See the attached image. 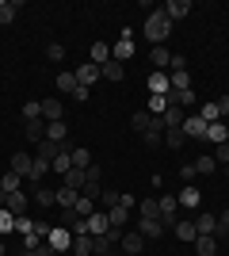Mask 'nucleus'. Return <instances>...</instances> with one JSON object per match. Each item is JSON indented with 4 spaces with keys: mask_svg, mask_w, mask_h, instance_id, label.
I'll return each mask as SVG.
<instances>
[{
    "mask_svg": "<svg viewBox=\"0 0 229 256\" xmlns=\"http://www.w3.org/2000/svg\"><path fill=\"white\" fill-rule=\"evenodd\" d=\"M168 34H172V20L164 16V8H161V12H149V16H145V38H149V42H157V46H164V38H168Z\"/></svg>",
    "mask_w": 229,
    "mask_h": 256,
    "instance_id": "obj_1",
    "label": "nucleus"
},
{
    "mask_svg": "<svg viewBox=\"0 0 229 256\" xmlns=\"http://www.w3.org/2000/svg\"><path fill=\"white\" fill-rule=\"evenodd\" d=\"M80 195H88V199H99V195H103V168H99V164H88L84 168V188H80Z\"/></svg>",
    "mask_w": 229,
    "mask_h": 256,
    "instance_id": "obj_2",
    "label": "nucleus"
},
{
    "mask_svg": "<svg viewBox=\"0 0 229 256\" xmlns=\"http://www.w3.org/2000/svg\"><path fill=\"white\" fill-rule=\"evenodd\" d=\"M111 58H115V62H122V65H126V62L134 58V31H130V27L122 31V38H119V42L111 46Z\"/></svg>",
    "mask_w": 229,
    "mask_h": 256,
    "instance_id": "obj_3",
    "label": "nucleus"
},
{
    "mask_svg": "<svg viewBox=\"0 0 229 256\" xmlns=\"http://www.w3.org/2000/svg\"><path fill=\"white\" fill-rule=\"evenodd\" d=\"M50 230H54V226H46V222H34V230H31V234H23V252H31V248L46 245Z\"/></svg>",
    "mask_w": 229,
    "mask_h": 256,
    "instance_id": "obj_4",
    "label": "nucleus"
},
{
    "mask_svg": "<svg viewBox=\"0 0 229 256\" xmlns=\"http://www.w3.org/2000/svg\"><path fill=\"white\" fill-rule=\"evenodd\" d=\"M27 203H31V195H23V192H4V210L15 214V218H23V214H27Z\"/></svg>",
    "mask_w": 229,
    "mask_h": 256,
    "instance_id": "obj_5",
    "label": "nucleus"
},
{
    "mask_svg": "<svg viewBox=\"0 0 229 256\" xmlns=\"http://www.w3.org/2000/svg\"><path fill=\"white\" fill-rule=\"evenodd\" d=\"M46 241H50V248H54V252H69V248H73V234H69L65 226H54Z\"/></svg>",
    "mask_w": 229,
    "mask_h": 256,
    "instance_id": "obj_6",
    "label": "nucleus"
},
{
    "mask_svg": "<svg viewBox=\"0 0 229 256\" xmlns=\"http://www.w3.org/2000/svg\"><path fill=\"white\" fill-rule=\"evenodd\" d=\"M111 222H107V210H96V214H88L84 218V234L88 237H99V234H107Z\"/></svg>",
    "mask_w": 229,
    "mask_h": 256,
    "instance_id": "obj_7",
    "label": "nucleus"
},
{
    "mask_svg": "<svg viewBox=\"0 0 229 256\" xmlns=\"http://www.w3.org/2000/svg\"><path fill=\"white\" fill-rule=\"evenodd\" d=\"M119 230H107V234H99V237H92V245H96V256H111L115 252V245H119Z\"/></svg>",
    "mask_w": 229,
    "mask_h": 256,
    "instance_id": "obj_8",
    "label": "nucleus"
},
{
    "mask_svg": "<svg viewBox=\"0 0 229 256\" xmlns=\"http://www.w3.org/2000/svg\"><path fill=\"white\" fill-rule=\"evenodd\" d=\"M73 73H76V84H84V88H92L99 76H103V73H99V65H92V62H84L80 69H73Z\"/></svg>",
    "mask_w": 229,
    "mask_h": 256,
    "instance_id": "obj_9",
    "label": "nucleus"
},
{
    "mask_svg": "<svg viewBox=\"0 0 229 256\" xmlns=\"http://www.w3.org/2000/svg\"><path fill=\"white\" fill-rule=\"evenodd\" d=\"M191 8H195L191 0H168V4H164V16L176 23V20H184V16H191Z\"/></svg>",
    "mask_w": 229,
    "mask_h": 256,
    "instance_id": "obj_10",
    "label": "nucleus"
},
{
    "mask_svg": "<svg viewBox=\"0 0 229 256\" xmlns=\"http://www.w3.org/2000/svg\"><path fill=\"white\" fill-rule=\"evenodd\" d=\"M157 206H161V226H176V195H161Z\"/></svg>",
    "mask_w": 229,
    "mask_h": 256,
    "instance_id": "obj_11",
    "label": "nucleus"
},
{
    "mask_svg": "<svg viewBox=\"0 0 229 256\" xmlns=\"http://www.w3.org/2000/svg\"><path fill=\"white\" fill-rule=\"evenodd\" d=\"M172 92V76L168 73H153L149 76V96H168Z\"/></svg>",
    "mask_w": 229,
    "mask_h": 256,
    "instance_id": "obj_12",
    "label": "nucleus"
},
{
    "mask_svg": "<svg viewBox=\"0 0 229 256\" xmlns=\"http://www.w3.org/2000/svg\"><path fill=\"white\" fill-rule=\"evenodd\" d=\"M184 134H187V138L207 142V122H203L199 115H187V118H184Z\"/></svg>",
    "mask_w": 229,
    "mask_h": 256,
    "instance_id": "obj_13",
    "label": "nucleus"
},
{
    "mask_svg": "<svg viewBox=\"0 0 229 256\" xmlns=\"http://www.w3.org/2000/svg\"><path fill=\"white\" fill-rule=\"evenodd\" d=\"M184 107H176V104H168V111H164V115H161V122H164V130H180V126H184Z\"/></svg>",
    "mask_w": 229,
    "mask_h": 256,
    "instance_id": "obj_14",
    "label": "nucleus"
},
{
    "mask_svg": "<svg viewBox=\"0 0 229 256\" xmlns=\"http://www.w3.org/2000/svg\"><path fill=\"white\" fill-rule=\"evenodd\" d=\"M119 245H122V252H130V256H138L145 248V237L138 234V230H134V234H122L119 237Z\"/></svg>",
    "mask_w": 229,
    "mask_h": 256,
    "instance_id": "obj_15",
    "label": "nucleus"
},
{
    "mask_svg": "<svg viewBox=\"0 0 229 256\" xmlns=\"http://www.w3.org/2000/svg\"><path fill=\"white\" fill-rule=\"evenodd\" d=\"M145 146H157V142H164V122H161V115H153L149 118V126H145Z\"/></svg>",
    "mask_w": 229,
    "mask_h": 256,
    "instance_id": "obj_16",
    "label": "nucleus"
},
{
    "mask_svg": "<svg viewBox=\"0 0 229 256\" xmlns=\"http://www.w3.org/2000/svg\"><path fill=\"white\" fill-rule=\"evenodd\" d=\"M69 252H76V256H96V245H92V237L88 234H73V248Z\"/></svg>",
    "mask_w": 229,
    "mask_h": 256,
    "instance_id": "obj_17",
    "label": "nucleus"
},
{
    "mask_svg": "<svg viewBox=\"0 0 229 256\" xmlns=\"http://www.w3.org/2000/svg\"><path fill=\"white\" fill-rule=\"evenodd\" d=\"M23 134L31 142H42L46 138V118H27V122H23Z\"/></svg>",
    "mask_w": 229,
    "mask_h": 256,
    "instance_id": "obj_18",
    "label": "nucleus"
},
{
    "mask_svg": "<svg viewBox=\"0 0 229 256\" xmlns=\"http://www.w3.org/2000/svg\"><path fill=\"white\" fill-rule=\"evenodd\" d=\"M99 73L107 76V80H115V84H119L122 76H126V65H122V62H115V58H111V62H103V65H99Z\"/></svg>",
    "mask_w": 229,
    "mask_h": 256,
    "instance_id": "obj_19",
    "label": "nucleus"
},
{
    "mask_svg": "<svg viewBox=\"0 0 229 256\" xmlns=\"http://www.w3.org/2000/svg\"><path fill=\"white\" fill-rule=\"evenodd\" d=\"M42 118L46 122H61V118H65V107L57 104V100H42Z\"/></svg>",
    "mask_w": 229,
    "mask_h": 256,
    "instance_id": "obj_20",
    "label": "nucleus"
},
{
    "mask_svg": "<svg viewBox=\"0 0 229 256\" xmlns=\"http://www.w3.org/2000/svg\"><path fill=\"white\" fill-rule=\"evenodd\" d=\"M207 142H214V146L229 142V122H210L207 126Z\"/></svg>",
    "mask_w": 229,
    "mask_h": 256,
    "instance_id": "obj_21",
    "label": "nucleus"
},
{
    "mask_svg": "<svg viewBox=\"0 0 229 256\" xmlns=\"http://www.w3.org/2000/svg\"><path fill=\"white\" fill-rule=\"evenodd\" d=\"M31 164H34V157H27V153H15V157H11V172L23 176V180L31 176Z\"/></svg>",
    "mask_w": 229,
    "mask_h": 256,
    "instance_id": "obj_22",
    "label": "nucleus"
},
{
    "mask_svg": "<svg viewBox=\"0 0 229 256\" xmlns=\"http://www.w3.org/2000/svg\"><path fill=\"white\" fill-rule=\"evenodd\" d=\"M0 192H23V176H15V172H0Z\"/></svg>",
    "mask_w": 229,
    "mask_h": 256,
    "instance_id": "obj_23",
    "label": "nucleus"
},
{
    "mask_svg": "<svg viewBox=\"0 0 229 256\" xmlns=\"http://www.w3.org/2000/svg\"><path fill=\"white\" fill-rule=\"evenodd\" d=\"M46 138L61 146V142L69 138V126H65V118H61V122H46Z\"/></svg>",
    "mask_w": 229,
    "mask_h": 256,
    "instance_id": "obj_24",
    "label": "nucleus"
},
{
    "mask_svg": "<svg viewBox=\"0 0 229 256\" xmlns=\"http://www.w3.org/2000/svg\"><path fill=\"white\" fill-rule=\"evenodd\" d=\"M195 230H199V237H210L214 230H218V218H214V214H199V218H195Z\"/></svg>",
    "mask_w": 229,
    "mask_h": 256,
    "instance_id": "obj_25",
    "label": "nucleus"
},
{
    "mask_svg": "<svg viewBox=\"0 0 229 256\" xmlns=\"http://www.w3.org/2000/svg\"><path fill=\"white\" fill-rule=\"evenodd\" d=\"M107 222H111V230H119V226H126V222H130V210L115 203V206L107 210Z\"/></svg>",
    "mask_w": 229,
    "mask_h": 256,
    "instance_id": "obj_26",
    "label": "nucleus"
},
{
    "mask_svg": "<svg viewBox=\"0 0 229 256\" xmlns=\"http://www.w3.org/2000/svg\"><path fill=\"white\" fill-rule=\"evenodd\" d=\"M46 172H50V160H42V157H34V164H31V176H27V180H31L34 188H38V184L46 180Z\"/></svg>",
    "mask_w": 229,
    "mask_h": 256,
    "instance_id": "obj_27",
    "label": "nucleus"
},
{
    "mask_svg": "<svg viewBox=\"0 0 229 256\" xmlns=\"http://www.w3.org/2000/svg\"><path fill=\"white\" fill-rule=\"evenodd\" d=\"M61 188H73V192H80V188H84V168H69L65 176H61Z\"/></svg>",
    "mask_w": 229,
    "mask_h": 256,
    "instance_id": "obj_28",
    "label": "nucleus"
},
{
    "mask_svg": "<svg viewBox=\"0 0 229 256\" xmlns=\"http://www.w3.org/2000/svg\"><path fill=\"white\" fill-rule=\"evenodd\" d=\"M195 252L199 256H214L218 252V237L210 234V237H195Z\"/></svg>",
    "mask_w": 229,
    "mask_h": 256,
    "instance_id": "obj_29",
    "label": "nucleus"
},
{
    "mask_svg": "<svg viewBox=\"0 0 229 256\" xmlns=\"http://www.w3.org/2000/svg\"><path fill=\"white\" fill-rule=\"evenodd\" d=\"M31 199H34L38 206H54V203H57V192H50V188H42V184H38V188L31 192Z\"/></svg>",
    "mask_w": 229,
    "mask_h": 256,
    "instance_id": "obj_30",
    "label": "nucleus"
},
{
    "mask_svg": "<svg viewBox=\"0 0 229 256\" xmlns=\"http://www.w3.org/2000/svg\"><path fill=\"white\" fill-rule=\"evenodd\" d=\"M138 214H142V222H161V206H157V199H145V203L138 206Z\"/></svg>",
    "mask_w": 229,
    "mask_h": 256,
    "instance_id": "obj_31",
    "label": "nucleus"
},
{
    "mask_svg": "<svg viewBox=\"0 0 229 256\" xmlns=\"http://www.w3.org/2000/svg\"><path fill=\"white\" fill-rule=\"evenodd\" d=\"M15 12H19V0H0V27H8L15 20Z\"/></svg>",
    "mask_w": 229,
    "mask_h": 256,
    "instance_id": "obj_32",
    "label": "nucleus"
},
{
    "mask_svg": "<svg viewBox=\"0 0 229 256\" xmlns=\"http://www.w3.org/2000/svg\"><path fill=\"white\" fill-rule=\"evenodd\" d=\"M149 62L157 65V69H164V65H172V50H168V46H153Z\"/></svg>",
    "mask_w": 229,
    "mask_h": 256,
    "instance_id": "obj_33",
    "label": "nucleus"
},
{
    "mask_svg": "<svg viewBox=\"0 0 229 256\" xmlns=\"http://www.w3.org/2000/svg\"><path fill=\"white\" fill-rule=\"evenodd\" d=\"M176 237H180V241H191V245H195V237H199V230H195V222H176Z\"/></svg>",
    "mask_w": 229,
    "mask_h": 256,
    "instance_id": "obj_34",
    "label": "nucleus"
},
{
    "mask_svg": "<svg viewBox=\"0 0 229 256\" xmlns=\"http://www.w3.org/2000/svg\"><path fill=\"white\" fill-rule=\"evenodd\" d=\"M57 150H61V146H57V142H50V138H42V142H38V153H34V157H42V160H50V164H54V157H57Z\"/></svg>",
    "mask_w": 229,
    "mask_h": 256,
    "instance_id": "obj_35",
    "label": "nucleus"
},
{
    "mask_svg": "<svg viewBox=\"0 0 229 256\" xmlns=\"http://www.w3.org/2000/svg\"><path fill=\"white\" fill-rule=\"evenodd\" d=\"M168 104H172L168 96H149V100H145V111H149V115H164Z\"/></svg>",
    "mask_w": 229,
    "mask_h": 256,
    "instance_id": "obj_36",
    "label": "nucleus"
},
{
    "mask_svg": "<svg viewBox=\"0 0 229 256\" xmlns=\"http://www.w3.org/2000/svg\"><path fill=\"white\" fill-rule=\"evenodd\" d=\"M199 199H203V192H199L195 184H184V192H180V203H184V206H199Z\"/></svg>",
    "mask_w": 229,
    "mask_h": 256,
    "instance_id": "obj_37",
    "label": "nucleus"
},
{
    "mask_svg": "<svg viewBox=\"0 0 229 256\" xmlns=\"http://www.w3.org/2000/svg\"><path fill=\"white\" fill-rule=\"evenodd\" d=\"M184 142H187L184 126L180 130H164V146H168V150H184Z\"/></svg>",
    "mask_w": 229,
    "mask_h": 256,
    "instance_id": "obj_38",
    "label": "nucleus"
},
{
    "mask_svg": "<svg viewBox=\"0 0 229 256\" xmlns=\"http://www.w3.org/2000/svg\"><path fill=\"white\" fill-rule=\"evenodd\" d=\"M111 62V46L107 42H92V65H103Z\"/></svg>",
    "mask_w": 229,
    "mask_h": 256,
    "instance_id": "obj_39",
    "label": "nucleus"
},
{
    "mask_svg": "<svg viewBox=\"0 0 229 256\" xmlns=\"http://www.w3.org/2000/svg\"><path fill=\"white\" fill-rule=\"evenodd\" d=\"M138 234H142L145 241H153V237L164 234V226H161V222H138Z\"/></svg>",
    "mask_w": 229,
    "mask_h": 256,
    "instance_id": "obj_40",
    "label": "nucleus"
},
{
    "mask_svg": "<svg viewBox=\"0 0 229 256\" xmlns=\"http://www.w3.org/2000/svg\"><path fill=\"white\" fill-rule=\"evenodd\" d=\"M73 210L80 214V218H88V214H96V199H88V195H80V199L73 203Z\"/></svg>",
    "mask_w": 229,
    "mask_h": 256,
    "instance_id": "obj_41",
    "label": "nucleus"
},
{
    "mask_svg": "<svg viewBox=\"0 0 229 256\" xmlns=\"http://www.w3.org/2000/svg\"><path fill=\"white\" fill-rule=\"evenodd\" d=\"M27 118H42V100H27L23 104V122Z\"/></svg>",
    "mask_w": 229,
    "mask_h": 256,
    "instance_id": "obj_42",
    "label": "nucleus"
},
{
    "mask_svg": "<svg viewBox=\"0 0 229 256\" xmlns=\"http://www.w3.org/2000/svg\"><path fill=\"white\" fill-rule=\"evenodd\" d=\"M191 164H195L199 176H210V172L218 168V160H214V157H199V160H191Z\"/></svg>",
    "mask_w": 229,
    "mask_h": 256,
    "instance_id": "obj_43",
    "label": "nucleus"
},
{
    "mask_svg": "<svg viewBox=\"0 0 229 256\" xmlns=\"http://www.w3.org/2000/svg\"><path fill=\"white\" fill-rule=\"evenodd\" d=\"M199 118H203V122H222V115H218V104H203V111H199Z\"/></svg>",
    "mask_w": 229,
    "mask_h": 256,
    "instance_id": "obj_44",
    "label": "nucleus"
},
{
    "mask_svg": "<svg viewBox=\"0 0 229 256\" xmlns=\"http://www.w3.org/2000/svg\"><path fill=\"white\" fill-rule=\"evenodd\" d=\"M76 199H80V192H73V188H57V206H73Z\"/></svg>",
    "mask_w": 229,
    "mask_h": 256,
    "instance_id": "obj_45",
    "label": "nucleus"
},
{
    "mask_svg": "<svg viewBox=\"0 0 229 256\" xmlns=\"http://www.w3.org/2000/svg\"><path fill=\"white\" fill-rule=\"evenodd\" d=\"M149 118H153L149 111H134V115H130V126L138 130V134H145V126H149Z\"/></svg>",
    "mask_w": 229,
    "mask_h": 256,
    "instance_id": "obj_46",
    "label": "nucleus"
},
{
    "mask_svg": "<svg viewBox=\"0 0 229 256\" xmlns=\"http://www.w3.org/2000/svg\"><path fill=\"white\" fill-rule=\"evenodd\" d=\"M88 164H92V153H88L84 146H76L73 150V168H88Z\"/></svg>",
    "mask_w": 229,
    "mask_h": 256,
    "instance_id": "obj_47",
    "label": "nucleus"
},
{
    "mask_svg": "<svg viewBox=\"0 0 229 256\" xmlns=\"http://www.w3.org/2000/svg\"><path fill=\"white\" fill-rule=\"evenodd\" d=\"M57 88H61L65 96H73V88H76V73H57Z\"/></svg>",
    "mask_w": 229,
    "mask_h": 256,
    "instance_id": "obj_48",
    "label": "nucleus"
},
{
    "mask_svg": "<svg viewBox=\"0 0 229 256\" xmlns=\"http://www.w3.org/2000/svg\"><path fill=\"white\" fill-rule=\"evenodd\" d=\"M168 76H172V92H184V88H191V73H187V69H184V73H168Z\"/></svg>",
    "mask_w": 229,
    "mask_h": 256,
    "instance_id": "obj_49",
    "label": "nucleus"
},
{
    "mask_svg": "<svg viewBox=\"0 0 229 256\" xmlns=\"http://www.w3.org/2000/svg\"><path fill=\"white\" fill-rule=\"evenodd\" d=\"M11 230H15V214H8L4 206H0V237L11 234Z\"/></svg>",
    "mask_w": 229,
    "mask_h": 256,
    "instance_id": "obj_50",
    "label": "nucleus"
},
{
    "mask_svg": "<svg viewBox=\"0 0 229 256\" xmlns=\"http://www.w3.org/2000/svg\"><path fill=\"white\" fill-rule=\"evenodd\" d=\"M214 237H229V210L218 214V230H214Z\"/></svg>",
    "mask_w": 229,
    "mask_h": 256,
    "instance_id": "obj_51",
    "label": "nucleus"
},
{
    "mask_svg": "<svg viewBox=\"0 0 229 256\" xmlns=\"http://www.w3.org/2000/svg\"><path fill=\"white\" fill-rule=\"evenodd\" d=\"M46 58H50V62H61V58H65V46L50 42V50H46Z\"/></svg>",
    "mask_w": 229,
    "mask_h": 256,
    "instance_id": "obj_52",
    "label": "nucleus"
},
{
    "mask_svg": "<svg viewBox=\"0 0 229 256\" xmlns=\"http://www.w3.org/2000/svg\"><path fill=\"white\" fill-rule=\"evenodd\" d=\"M88 96H92V88H84V84L73 88V100H76V104H88Z\"/></svg>",
    "mask_w": 229,
    "mask_h": 256,
    "instance_id": "obj_53",
    "label": "nucleus"
},
{
    "mask_svg": "<svg viewBox=\"0 0 229 256\" xmlns=\"http://www.w3.org/2000/svg\"><path fill=\"white\" fill-rule=\"evenodd\" d=\"M195 176H199L195 164H184V168H180V180H184V184H195Z\"/></svg>",
    "mask_w": 229,
    "mask_h": 256,
    "instance_id": "obj_54",
    "label": "nucleus"
},
{
    "mask_svg": "<svg viewBox=\"0 0 229 256\" xmlns=\"http://www.w3.org/2000/svg\"><path fill=\"white\" fill-rule=\"evenodd\" d=\"M214 160H226V164H229V142H222V146H214Z\"/></svg>",
    "mask_w": 229,
    "mask_h": 256,
    "instance_id": "obj_55",
    "label": "nucleus"
},
{
    "mask_svg": "<svg viewBox=\"0 0 229 256\" xmlns=\"http://www.w3.org/2000/svg\"><path fill=\"white\" fill-rule=\"evenodd\" d=\"M15 230H19V234H31V230H34V222L27 218V214H23V218H15Z\"/></svg>",
    "mask_w": 229,
    "mask_h": 256,
    "instance_id": "obj_56",
    "label": "nucleus"
},
{
    "mask_svg": "<svg viewBox=\"0 0 229 256\" xmlns=\"http://www.w3.org/2000/svg\"><path fill=\"white\" fill-rule=\"evenodd\" d=\"M184 69H187V58L184 54H172V73H184Z\"/></svg>",
    "mask_w": 229,
    "mask_h": 256,
    "instance_id": "obj_57",
    "label": "nucleus"
},
{
    "mask_svg": "<svg viewBox=\"0 0 229 256\" xmlns=\"http://www.w3.org/2000/svg\"><path fill=\"white\" fill-rule=\"evenodd\" d=\"M99 199H103V210H111V206L119 203V192H103V195H99Z\"/></svg>",
    "mask_w": 229,
    "mask_h": 256,
    "instance_id": "obj_58",
    "label": "nucleus"
},
{
    "mask_svg": "<svg viewBox=\"0 0 229 256\" xmlns=\"http://www.w3.org/2000/svg\"><path fill=\"white\" fill-rule=\"evenodd\" d=\"M27 256H57V252H54V248H50V241H46V245L31 248V252H27Z\"/></svg>",
    "mask_w": 229,
    "mask_h": 256,
    "instance_id": "obj_59",
    "label": "nucleus"
},
{
    "mask_svg": "<svg viewBox=\"0 0 229 256\" xmlns=\"http://www.w3.org/2000/svg\"><path fill=\"white\" fill-rule=\"evenodd\" d=\"M218 115H222V122H229V96L218 100Z\"/></svg>",
    "mask_w": 229,
    "mask_h": 256,
    "instance_id": "obj_60",
    "label": "nucleus"
},
{
    "mask_svg": "<svg viewBox=\"0 0 229 256\" xmlns=\"http://www.w3.org/2000/svg\"><path fill=\"white\" fill-rule=\"evenodd\" d=\"M0 256H8V248H4V237H0Z\"/></svg>",
    "mask_w": 229,
    "mask_h": 256,
    "instance_id": "obj_61",
    "label": "nucleus"
},
{
    "mask_svg": "<svg viewBox=\"0 0 229 256\" xmlns=\"http://www.w3.org/2000/svg\"><path fill=\"white\" fill-rule=\"evenodd\" d=\"M0 206H4V192H0Z\"/></svg>",
    "mask_w": 229,
    "mask_h": 256,
    "instance_id": "obj_62",
    "label": "nucleus"
},
{
    "mask_svg": "<svg viewBox=\"0 0 229 256\" xmlns=\"http://www.w3.org/2000/svg\"><path fill=\"white\" fill-rule=\"evenodd\" d=\"M226 176H229V168H226Z\"/></svg>",
    "mask_w": 229,
    "mask_h": 256,
    "instance_id": "obj_63",
    "label": "nucleus"
},
{
    "mask_svg": "<svg viewBox=\"0 0 229 256\" xmlns=\"http://www.w3.org/2000/svg\"><path fill=\"white\" fill-rule=\"evenodd\" d=\"M23 256H27V252H23Z\"/></svg>",
    "mask_w": 229,
    "mask_h": 256,
    "instance_id": "obj_64",
    "label": "nucleus"
}]
</instances>
